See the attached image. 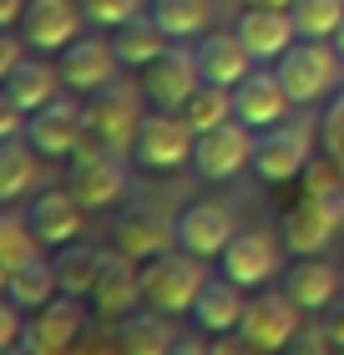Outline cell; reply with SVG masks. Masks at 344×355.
Masks as SVG:
<instances>
[{
	"label": "cell",
	"mask_w": 344,
	"mask_h": 355,
	"mask_svg": "<svg viewBox=\"0 0 344 355\" xmlns=\"http://www.w3.org/2000/svg\"><path fill=\"white\" fill-rule=\"evenodd\" d=\"M87 304L91 300H76V295H56L51 304H41V310L26 320V345L36 355H76L81 340L91 335Z\"/></svg>",
	"instance_id": "obj_9"
},
{
	"label": "cell",
	"mask_w": 344,
	"mask_h": 355,
	"mask_svg": "<svg viewBox=\"0 0 344 355\" xmlns=\"http://www.w3.org/2000/svg\"><path fill=\"white\" fill-rule=\"evenodd\" d=\"M142 304V269L132 254H122L117 244L102 249V274H96V289H91V310L117 325L122 315H132Z\"/></svg>",
	"instance_id": "obj_16"
},
{
	"label": "cell",
	"mask_w": 344,
	"mask_h": 355,
	"mask_svg": "<svg viewBox=\"0 0 344 355\" xmlns=\"http://www.w3.org/2000/svg\"><path fill=\"white\" fill-rule=\"evenodd\" d=\"M26 6H30V0H0V26H21Z\"/></svg>",
	"instance_id": "obj_40"
},
{
	"label": "cell",
	"mask_w": 344,
	"mask_h": 355,
	"mask_svg": "<svg viewBox=\"0 0 344 355\" xmlns=\"http://www.w3.org/2000/svg\"><path fill=\"white\" fill-rule=\"evenodd\" d=\"M147 10L168 31V41H198V36H208V21H212L208 0H152Z\"/></svg>",
	"instance_id": "obj_30"
},
{
	"label": "cell",
	"mask_w": 344,
	"mask_h": 355,
	"mask_svg": "<svg viewBox=\"0 0 344 355\" xmlns=\"http://www.w3.org/2000/svg\"><path fill=\"white\" fill-rule=\"evenodd\" d=\"M253 127L228 117L223 127H208L198 132V148H192V173L203 178V183H228V178H238L243 168H253Z\"/></svg>",
	"instance_id": "obj_10"
},
{
	"label": "cell",
	"mask_w": 344,
	"mask_h": 355,
	"mask_svg": "<svg viewBox=\"0 0 344 355\" xmlns=\"http://www.w3.org/2000/svg\"><path fill=\"white\" fill-rule=\"evenodd\" d=\"M56 67H61L66 92L96 96L102 87H111L122 76V56H117V46H111V36H76L66 51H61Z\"/></svg>",
	"instance_id": "obj_12"
},
{
	"label": "cell",
	"mask_w": 344,
	"mask_h": 355,
	"mask_svg": "<svg viewBox=\"0 0 344 355\" xmlns=\"http://www.w3.org/2000/svg\"><path fill=\"white\" fill-rule=\"evenodd\" d=\"M81 10H87V21H91V26L117 31L122 21H132V15L142 10V0H81Z\"/></svg>",
	"instance_id": "obj_35"
},
{
	"label": "cell",
	"mask_w": 344,
	"mask_h": 355,
	"mask_svg": "<svg viewBox=\"0 0 344 355\" xmlns=\"http://www.w3.org/2000/svg\"><path fill=\"white\" fill-rule=\"evenodd\" d=\"M6 355H36V350H30V345L21 340V345H6Z\"/></svg>",
	"instance_id": "obj_43"
},
{
	"label": "cell",
	"mask_w": 344,
	"mask_h": 355,
	"mask_svg": "<svg viewBox=\"0 0 344 355\" xmlns=\"http://www.w3.org/2000/svg\"><path fill=\"white\" fill-rule=\"evenodd\" d=\"M278 264H284V239H273L269 229H238L218 259V269L243 289H264L278 274Z\"/></svg>",
	"instance_id": "obj_14"
},
{
	"label": "cell",
	"mask_w": 344,
	"mask_h": 355,
	"mask_svg": "<svg viewBox=\"0 0 344 355\" xmlns=\"http://www.w3.org/2000/svg\"><path fill=\"white\" fill-rule=\"evenodd\" d=\"M96 274H102V249H87V244H66V249H61V259H56L61 295L91 300V289H96Z\"/></svg>",
	"instance_id": "obj_31"
},
{
	"label": "cell",
	"mask_w": 344,
	"mask_h": 355,
	"mask_svg": "<svg viewBox=\"0 0 344 355\" xmlns=\"http://www.w3.org/2000/svg\"><path fill=\"white\" fill-rule=\"evenodd\" d=\"M284 355H339V345L329 340V330H324V320H319V325H304L293 335V345Z\"/></svg>",
	"instance_id": "obj_37"
},
{
	"label": "cell",
	"mask_w": 344,
	"mask_h": 355,
	"mask_svg": "<svg viewBox=\"0 0 344 355\" xmlns=\"http://www.w3.org/2000/svg\"><path fill=\"white\" fill-rule=\"evenodd\" d=\"M233 234H238V218L228 203H188L177 214V249L198 254V259H223Z\"/></svg>",
	"instance_id": "obj_18"
},
{
	"label": "cell",
	"mask_w": 344,
	"mask_h": 355,
	"mask_svg": "<svg viewBox=\"0 0 344 355\" xmlns=\"http://www.w3.org/2000/svg\"><path fill=\"white\" fill-rule=\"evenodd\" d=\"M334 51H339V56H344V26H339V31H334Z\"/></svg>",
	"instance_id": "obj_44"
},
{
	"label": "cell",
	"mask_w": 344,
	"mask_h": 355,
	"mask_svg": "<svg viewBox=\"0 0 344 355\" xmlns=\"http://www.w3.org/2000/svg\"><path fill=\"white\" fill-rule=\"evenodd\" d=\"M314 137H319V127L309 117H284L278 127H264L253 142V173L264 183H293V178H304L309 163H314Z\"/></svg>",
	"instance_id": "obj_4"
},
{
	"label": "cell",
	"mask_w": 344,
	"mask_h": 355,
	"mask_svg": "<svg viewBox=\"0 0 344 355\" xmlns=\"http://www.w3.org/2000/svg\"><path fill=\"white\" fill-rule=\"evenodd\" d=\"M87 107L81 102H66V96H51L46 107L30 112L26 122V142L36 148L41 157H71L81 142H87Z\"/></svg>",
	"instance_id": "obj_13"
},
{
	"label": "cell",
	"mask_w": 344,
	"mask_h": 355,
	"mask_svg": "<svg viewBox=\"0 0 344 355\" xmlns=\"http://www.w3.org/2000/svg\"><path fill=\"white\" fill-rule=\"evenodd\" d=\"M289 107H293V96H289V87H284V76H278V67H273V71L253 67V71L233 87V117L248 122L253 132L278 127V122L289 117Z\"/></svg>",
	"instance_id": "obj_17"
},
{
	"label": "cell",
	"mask_w": 344,
	"mask_h": 355,
	"mask_svg": "<svg viewBox=\"0 0 344 355\" xmlns=\"http://www.w3.org/2000/svg\"><path fill=\"white\" fill-rule=\"evenodd\" d=\"M212 355H264L243 330H228V335H212V345H208Z\"/></svg>",
	"instance_id": "obj_38"
},
{
	"label": "cell",
	"mask_w": 344,
	"mask_h": 355,
	"mask_svg": "<svg viewBox=\"0 0 344 355\" xmlns=\"http://www.w3.org/2000/svg\"><path fill=\"white\" fill-rule=\"evenodd\" d=\"M243 310H248L243 284H233L228 274H218V279L203 284V295H198V304H192L188 320H192L198 330H208V335H228V330L243 325Z\"/></svg>",
	"instance_id": "obj_24"
},
{
	"label": "cell",
	"mask_w": 344,
	"mask_h": 355,
	"mask_svg": "<svg viewBox=\"0 0 344 355\" xmlns=\"http://www.w3.org/2000/svg\"><path fill=\"white\" fill-rule=\"evenodd\" d=\"M198 87H203V67H198V46H188V41H172L157 61L142 67V96L152 107L183 112Z\"/></svg>",
	"instance_id": "obj_8"
},
{
	"label": "cell",
	"mask_w": 344,
	"mask_h": 355,
	"mask_svg": "<svg viewBox=\"0 0 344 355\" xmlns=\"http://www.w3.org/2000/svg\"><path fill=\"white\" fill-rule=\"evenodd\" d=\"M324 330H329V340L344 350V300H334L329 310H324Z\"/></svg>",
	"instance_id": "obj_39"
},
{
	"label": "cell",
	"mask_w": 344,
	"mask_h": 355,
	"mask_svg": "<svg viewBox=\"0 0 344 355\" xmlns=\"http://www.w3.org/2000/svg\"><path fill=\"white\" fill-rule=\"evenodd\" d=\"M46 244L36 239V229H30L26 214H6L0 218V279H10L21 264H30Z\"/></svg>",
	"instance_id": "obj_32"
},
{
	"label": "cell",
	"mask_w": 344,
	"mask_h": 355,
	"mask_svg": "<svg viewBox=\"0 0 344 355\" xmlns=\"http://www.w3.org/2000/svg\"><path fill=\"white\" fill-rule=\"evenodd\" d=\"M183 117L198 127V132H208V127H223L228 117H233V87H212V82H203L198 92H192V102L183 107Z\"/></svg>",
	"instance_id": "obj_34"
},
{
	"label": "cell",
	"mask_w": 344,
	"mask_h": 355,
	"mask_svg": "<svg viewBox=\"0 0 344 355\" xmlns=\"http://www.w3.org/2000/svg\"><path fill=\"white\" fill-rule=\"evenodd\" d=\"M233 31L243 36V46L253 51V61H278L293 41H299L293 15L289 10H269V6H243V15H238Z\"/></svg>",
	"instance_id": "obj_21"
},
{
	"label": "cell",
	"mask_w": 344,
	"mask_h": 355,
	"mask_svg": "<svg viewBox=\"0 0 344 355\" xmlns=\"http://www.w3.org/2000/svg\"><path fill=\"white\" fill-rule=\"evenodd\" d=\"M81 198L71 188H51V193H36L26 208V218H30V229H36V239L46 249H66L76 244V234H81Z\"/></svg>",
	"instance_id": "obj_20"
},
{
	"label": "cell",
	"mask_w": 344,
	"mask_h": 355,
	"mask_svg": "<svg viewBox=\"0 0 344 355\" xmlns=\"http://www.w3.org/2000/svg\"><path fill=\"white\" fill-rule=\"evenodd\" d=\"M284 295L299 304L304 315H324L339 300V269L324 259V254H304V259L284 274Z\"/></svg>",
	"instance_id": "obj_22"
},
{
	"label": "cell",
	"mask_w": 344,
	"mask_h": 355,
	"mask_svg": "<svg viewBox=\"0 0 344 355\" xmlns=\"http://www.w3.org/2000/svg\"><path fill=\"white\" fill-rule=\"evenodd\" d=\"M56 295H61V279H56V259H41V254H36L30 264H21V269H15L10 279H6V300H15V304L26 310V315H36L41 304H51Z\"/></svg>",
	"instance_id": "obj_29"
},
{
	"label": "cell",
	"mask_w": 344,
	"mask_h": 355,
	"mask_svg": "<svg viewBox=\"0 0 344 355\" xmlns=\"http://www.w3.org/2000/svg\"><path fill=\"white\" fill-rule=\"evenodd\" d=\"M168 355H212V350H208L203 340H177V345H172Z\"/></svg>",
	"instance_id": "obj_41"
},
{
	"label": "cell",
	"mask_w": 344,
	"mask_h": 355,
	"mask_svg": "<svg viewBox=\"0 0 344 355\" xmlns=\"http://www.w3.org/2000/svg\"><path fill=\"white\" fill-rule=\"evenodd\" d=\"M111 46H117V56H122V67H132V71H142L147 61H157L162 51H168V31L157 26V15L152 10H137L132 21H122L117 31H111Z\"/></svg>",
	"instance_id": "obj_25"
},
{
	"label": "cell",
	"mask_w": 344,
	"mask_h": 355,
	"mask_svg": "<svg viewBox=\"0 0 344 355\" xmlns=\"http://www.w3.org/2000/svg\"><path fill=\"white\" fill-rule=\"evenodd\" d=\"M324 157H329L339 168V178H344V92H334L329 112H324Z\"/></svg>",
	"instance_id": "obj_36"
},
{
	"label": "cell",
	"mask_w": 344,
	"mask_h": 355,
	"mask_svg": "<svg viewBox=\"0 0 344 355\" xmlns=\"http://www.w3.org/2000/svg\"><path fill=\"white\" fill-rule=\"evenodd\" d=\"M203 284H208V259L188 249H168L142 264V304H152L162 315H192Z\"/></svg>",
	"instance_id": "obj_1"
},
{
	"label": "cell",
	"mask_w": 344,
	"mask_h": 355,
	"mask_svg": "<svg viewBox=\"0 0 344 355\" xmlns=\"http://www.w3.org/2000/svg\"><path fill=\"white\" fill-rule=\"evenodd\" d=\"M243 6H269V10H293V0H243Z\"/></svg>",
	"instance_id": "obj_42"
},
{
	"label": "cell",
	"mask_w": 344,
	"mask_h": 355,
	"mask_svg": "<svg viewBox=\"0 0 344 355\" xmlns=\"http://www.w3.org/2000/svg\"><path fill=\"white\" fill-rule=\"evenodd\" d=\"M289 15L304 41H334V31L344 26V0H293Z\"/></svg>",
	"instance_id": "obj_33"
},
{
	"label": "cell",
	"mask_w": 344,
	"mask_h": 355,
	"mask_svg": "<svg viewBox=\"0 0 344 355\" xmlns=\"http://www.w3.org/2000/svg\"><path fill=\"white\" fill-rule=\"evenodd\" d=\"M192 148H198V127H192L183 112L152 107L137 142H132V163L147 168V173H172V168L192 163Z\"/></svg>",
	"instance_id": "obj_6"
},
{
	"label": "cell",
	"mask_w": 344,
	"mask_h": 355,
	"mask_svg": "<svg viewBox=\"0 0 344 355\" xmlns=\"http://www.w3.org/2000/svg\"><path fill=\"white\" fill-rule=\"evenodd\" d=\"M41 173V153L26 137H0V203H21Z\"/></svg>",
	"instance_id": "obj_28"
},
{
	"label": "cell",
	"mask_w": 344,
	"mask_h": 355,
	"mask_svg": "<svg viewBox=\"0 0 344 355\" xmlns=\"http://www.w3.org/2000/svg\"><path fill=\"white\" fill-rule=\"evenodd\" d=\"M66 87L61 82V67H51V61H21L10 76H6V102H15V107H26V112H36V107H46L51 96Z\"/></svg>",
	"instance_id": "obj_27"
},
{
	"label": "cell",
	"mask_w": 344,
	"mask_h": 355,
	"mask_svg": "<svg viewBox=\"0 0 344 355\" xmlns=\"http://www.w3.org/2000/svg\"><path fill=\"white\" fill-rule=\"evenodd\" d=\"M132 188V168H127V153L107 148L102 137H91L71 153V193L81 198V208H117Z\"/></svg>",
	"instance_id": "obj_3"
},
{
	"label": "cell",
	"mask_w": 344,
	"mask_h": 355,
	"mask_svg": "<svg viewBox=\"0 0 344 355\" xmlns=\"http://www.w3.org/2000/svg\"><path fill=\"white\" fill-rule=\"evenodd\" d=\"M147 96L142 87H127V82H111L96 92V102H87V127H91V137H102L107 148H117V153H132V142L142 132V122H147V112L152 107H142Z\"/></svg>",
	"instance_id": "obj_7"
},
{
	"label": "cell",
	"mask_w": 344,
	"mask_h": 355,
	"mask_svg": "<svg viewBox=\"0 0 344 355\" xmlns=\"http://www.w3.org/2000/svg\"><path fill=\"white\" fill-rule=\"evenodd\" d=\"M198 67H203V82L238 87L243 76L253 71V51L243 46L238 31H208V36L198 41Z\"/></svg>",
	"instance_id": "obj_23"
},
{
	"label": "cell",
	"mask_w": 344,
	"mask_h": 355,
	"mask_svg": "<svg viewBox=\"0 0 344 355\" xmlns=\"http://www.w3.org/2000/svg\"><path fill=\"white\" fill-rule=\"evenodd\" d=\"M344 229V183L334 188H304V198L284 214V229H278V239H284V249L293 254V259H304V254H324L339 239Z\"/></svg>",
	"instance_id": "obj_2"
},
{
	"label": "cell",
	"mask_w": 344,
	"mask_h": 355,
	"mask_svg": "<svg viewBox=\"0 0 344 355\" xmlns=\"http://www.w3.org/2000/svg\"><path fill=\"white\" fill-rule=\"evenodd\" d=\"M278 76H284V87L293 102H324V96L339 92V71H344V56L334 51V41H293L284 56L273 61Z\"/></svg>",
	"instance_id": "obj_5"
},
{
	"label": "cell",
	"mask_w": 344,
	"mask_h": 355,
	"mask_svg": "<svg viewBox=\"0 0 344 355\" xmlns=\"http://www.w3.org/2000/svg\"><path fill=\"white\" fill-rule=\"evenodd\" d=\"M339 355H344V350H339Z\"/></svg>",
	"instance_id": "obj_45"
},
{
	"label": "cell",
	"mask_w": 344,
	"mask_h": 355,
	"mask_svg": "<svg viewBox=\"0 0 344 355\" xmlns=\"http://www.w3.org/2000/svg\"><path fill=\"white\" fill-rule=\"evenodd\" d=\"M111 244L122 254H132L137 264H147L157 254L177 249V218H162L157 208H127L117 218V229H111Z\"/></svg>",
	"instance_id": "obj_19"
},
{
	"label": "cell",
	"mask_w": 344,
	"mask_h": 355,
	"mask_svg": "<svg viewBox=\"0 0 344 355\" xmlns=\"http://www.w3.org/2000/svg\"><path fill=\"white\" fill-rule=\"evenodd\" d=\"M81 15L87 10H81L76 0H30L15 31L26 36V46L36 56H61L81 36Z\"/></svg>",
	"instance_id": "obj_15"
},
{
	"label": "cell",
	"mask_w": 344,
	"mask_h": 355,
	"mask_svg": "<svg viewBox=\"0 0 344 355\" xmlns=\"http://www.w3.org/2000/svg\"><path fill=\"white\" fill-rule=\"evenodd\" d=\"M177 345V335L168 330V315L162 310H132L117 320V350L122 355H168Z\"/></svg>",
	"instance_id": "obj_26"
},
{
	"label": "cell",
	"mask_w": 344,
	"mask_h": 355,
	"mask_svg": "<svg viewBox=\"0 0 344 355\" xmlns=\"http://www.w3.org/2000/svg\"><path fill=\"white\" fill-rule=\"evenodd\" d=\"M248 340L264 350V355H284L293 345V335L304 330V310L293 304L284 289H264V295L248 300V310H243V325H238Z\"/></svg>",
	"instance_id": "obj_11"
}]
</instances>
